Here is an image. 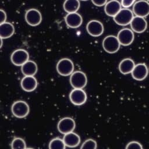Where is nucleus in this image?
<instances>
[{
	"instance_id": "1",
	"label": "nucleus",
	"mask_w": 149,
	"mask_h": 149,
	"mask_svg": "<svg viewBox=\"0 0 149 149\" xmlns=\"http://www.w3.org/2000/svg\"><path fill=\"white\" fill-rule=\"evenodd\" d=\"M11 111L12 114L17 118H23L27 116L29 113V106L28 104L22 100L16 101L12 105Z\"/></svg>"
},
{
	"instance_id": "2",
	"label": "nucleus",
	"mask_w": 149,
	"mask_h": 149,
	"mask_svg": "<svg viewBox=\"0 0 149 149\" xmlns=\"http://www.w3.org/2000/svg\"><path fill=\"white\" fill-rule=\"evenodd\" d=\"M133 17V12L130 9L123 8L113 16V20L118 25L127 26L130 23Z\"/></svg>"
},
{
	"instance_id": "3",
	"label": "nucleus",
	"mask_w": 149,
	"mask_h": 149,
	"mask_svg": "<svg viewBox=\"0 0 149 149\" xmlns=\"http://www.w3.org/2000/svg\"><path fill=\"white\" fill-rule=\"evenodd\" d=\"M120 44L117 37L109 35L105 37L102 41V47L105 51L109 54H114L118 51Z\"/></svg>"
},
{
	"instance_id": "4",
	"label": "nucleus",
	"mask_w": 149,
	"mask_h": 149,
	"mask_svg": "<svg viewBox=\"0 0 149 149\" xmlns=\"http://www.w3.org/2000/svg\"><path fill=\"white\" fill-rule=\"evenodd\" d=\"M69 80L73 88H83L87 83V76L81 71L73 72L70 74Z\"/></svg>"
},
{
	"instance_id": "5",
	"label": "nucleus",
	"mask_w": 149,
	"mask_h": 149,
	"mask_svg": "<svg viewBox=\"0 0 149 149\" xmlns=\"http://www.w3.org/2000/svg\"><path fill=\"white\" fill-rule=\"evenodd\" d=\"M56 70L58 73L63 76L70 75L74 70V64L69 58H62L56 64Z\"/></svg>"
},
{
	"instance_id": "6",
	"label": "nucleus",
	"mask_w": 149,
	"mask_h": 149,
	"mask_svg": "<svg viewBox=\"0 0 149 149\" xmlns=\"http://www.w3.org/2000/svg\"><path fill=\"white\" fill-rule=\"evenodd\" d=\"M25 20L28 24L31 26L39 25L42 21V15L40 12L35 8L28 9L25 13Z\"/></svg>"
},
{
	"instance_id": "7",
	"label": "nucleus",
	"mask_w": 149,
	"mask_h": 149,
	"mask_svg": "<svg viewBox=\"0 0 149 149\" xmlns=\"http://www.w3.org/2000/svg\"><path fill=\"white\" fill-rule=\"evenodd\" d=\"M29 59L28 52L23 49H18L14 51L10 56L12 63L16 66H22Z\"/></svg>"
},
{
	"instance_id": "8",
	"label": "nucleus",
	"mask_w": 149,
	"mask_h": 149,
	"mask_svg": "<svg viewBox=\"0 0 149 149\" xmlns=\"http://www.w3.org/2000/svg\"><path fill=\"white\" fill-rule=\"evenodd\" d=\"M70 102L75 105H81L87 101V94L83 88H74L69 94Z\"/></svg>"
},
{
	"instance_id": "9",
	"label": "nucleus",
	"mask_w": 149,
	"mask_h": 149,
	"mask_svg": "<svg viewBox=\"0 0 149 149\" xmlns=\"http://www.w3.org/2000/svg\"><path fill=\"white\" fill-rule=\"evenodd\" d=\"M76 127L74 120L70 117H65L61 119L57 125L58 131L62 134H66L73 132Z\"/></svg>"
},
{
	"instance_id": "10",
	"label": "nucleus",
	"mask_w": 149,
	"mask_h": 149,
	"mask_svg": "<svg viewBox=\"0 0 149 149\" xmlns=\"http://www.w3.org/2000/svg\"><path fill=\"white\" fill-rule=\"evenodd\" d=\"M117 38L120 45L127 46L130 45L134 38L133 31L128 28L121 29L118 33Z\"/></svg>"
},
{
	"instance_id": "11",
	"label": "nucleus",
	"mask_w": 149,
	"mask_h": 149,
	"mask_svg": "<svg viewBox=\"0 0 149 149\" xmlns=\"http://www.w3.org/2000/svg\"><path fill=\"white\" fill-rule=\"evenodd\" d=\"M133 12L137 16L145 17L149 15V2L146 0L136 2L133 6Z\"/></svg>"
},
{
	"instance_id": "12",
	"label": "nucleus",
	"mask_w": 149,
	"mask_h": 149,
	"mask_svg": "<svg viewBox=\"0 0 149 149\" xmlns=\"http://www.w3.org/2000/svg\"><path fill=\"white\" fill-rule=\"evenodd\" d=\"M87 33L93 37H98L104 32L103 24L97 20H92L88 22L86 26Z\"/></svg>"
},
{
	"instance_id": "13",
	"label": "nucleus",
	"mask_w": 149,
	"mask_h": 149,
	"mask_svg": "<svg viewBox=\"0 0 149 149\" xmlns=\"http://www.w3.org/2000/svg\"><path fill=\"white\" fill-rule=\"evenodd\" d=\"M148 73V69L147 65L144 63L135 65L131 72L132 77L138 81L143 80L146 78Z\"/></svg>"
},
{
	"instance_id": "14",
	"label": "nucleus",
	"mask_w": 149,
	"mask_h": 149,
	"mask_svg": "<svg viewBox=\"0 0 149 149\" xmlns=\"http://www.w3.org/2000/svg\"><path fill=\"white\" fill-rule=\"evenodd\" d=\"M65 21L69 27L76 29L81 25L83 19L79 13L77 12H73L69 13L66 15Z\"/></svg>"
},
{
	"instance_id": "15",
	"label": "nucleus",
	"mask_w": 149,
	"mask_h": 149,
	"mask_svg": "<svg viewBox=\"0 0 149 149\" xmlns=\"http://www.w3.org/2000/svg\"><path fill=\"white\" fill-rule=\"evenodd\" d=\"M130 24L132 30L137 33H143L147 27V23L144 17L140 16L133 17Z\"/></svg>"
},
{
	"instance_id": "16",
	"label": "nucleus",
	"mask_w": 149,
	"mask_h": 149,
	"mask_svg": "<svg viewBox=\"0 0 149 149\" xmlns=\"http://www.w3.org/2000/svg\"><path fill=\"white\" fill-rule=\"evenodd\" d=\"M21 87L22 89L27 92H31L36 90L38 83L34 76H25L21 80Z\"/></svg>"
},
{
	"instance_id": "17",
	"label": "nucleus",
	"mask_w": 149,
	"mask_h": 149,
	"mask_svg": "<svg viewBox=\"0 0 149 149\" xmlns=\"http://www.w3.org/2000/svg\"><path fill=\"white\" fill-rule=\"evenodd\" d=\"M121 3L117 0H111L105 5V12L111 17L115 16L122 9Z\"/></svg>"
},
{
	"instance_id": "18",
	"label": "nucleus",
	"mask_w": 149,
	"mask_h": 149,
	"mask_svg": "<svg viewBox=\"0 0 149 149\" xmlns=\"http://www.w3.org/2000/svg\"><path fill=\"white\" fill-rule=\"evenodd\" d=\"M63 140L66 147L70 148L78 146L80 143V137L79 135L73 132L65 134Z\"/></svg>"
},
{
	"instance_id": "19",
	"label": "nucleus",
	"mask_w": 149,
	"mask_h": 149,
	"mask_svg": "<svg viewBox=\"0 0 149 149\" xmlns=\"http://www.w3.org/2000/svg\"><path fill=\"white\" fill-rule=\"evenodd\" d=\"M21 70L24 76H34L38 70L37 63L33 61H27L21 66Z\"/></svg>"
},
{
	"instance_id": "20",
	"label": "nucleus",
	"mask_w": 149,
	"mask_h": 149,
	"mask_svg": "<svg viewBox=\"0 0 149 149\" xmlns=\"http://www.w3.org/2000/svg\"><path fill=\"white\" fill-rule=\"evenodd\" d=\"M135 66L134 62L131 58H125L120 61L119 64V70L123 74L131 73Z\"/></svg>"
},
{
	"instance_id": "21",
	"label": "nucleus",
	"mask_w": 149,
	"mask_h": 149,
	"mask_svg": "<svg viewBox=\"0 0 149 149\" xmlns=\"http://www.w3.org/2000/svg\"><path fill=\"white\" fill-rule=\"evenodd\" d=\"M15 33L14 26L9 22H4L0 24V37L6 39L12 37Z\"/></svg>"
},
{
	"instance_id": "22",
	"label": "nucleus",
	"mask_w": 149,
	"mask_h": 149,
	"mask_svg": "<svg viewBox=\"0 0 149 149\" xmlns=\"http://www.w3.org/2000/svg\"><path fill=\"white\" fill-rule=\"evenodd\" d=\"M80 6L79 0H65L63 5L64 10L68 13L76 12Z\"/></svg>"
},
{
	"instance_id": "23",
	"label": "nucleus",
	"mask_w": 149,
	"mask_h": 149,
	"mask_svg": "<svg viewBox=\"0 0 149 149\" xmlns=\"http://www.w3.org/2000/svg\"><path fill=\"white\" fill-rule=\"evenodd\" d=\"M66 146L63 139L56 137L52 139L49 143V148L50 149H65Z\"/></svg>"
},
{
	"instance_id": "24",
	"label": "nucleus",
	"mask_w": 149,
	"mask_h": 149,
	"mask_svg": "<svg viewBox=\"0 0 149 149\" xmlns=\"http://www.w3.org/2000/svg\"><path fill=\"white\" fill-rule=\"evenodd\" d=\"M11 148L13 149H25L26 144L25 141L20 137H15L11 143Z\"/></svg>"
},
{
	"instance_id": "25",
	"label": "nucleus",
	"mask_w": 149,
	"mask_h": 149,
	"mask_svg": "<svg viewBox=\"0 0 149 149\" xmlns=\"http://www.w3.org/2000/svg\"><path fill=\"white\" fill-rule=\"evenodd\" d=\"M97 147V142L92 139H88L86 140L80 147L81 149H96Z\"/></svg>"
},
{
	"instance_id": "26",
	"label": "nucleus",
	"mask_w": 149,
	"mask_h": 149,
	"mask_svg": "<svg viewBox=\"0 0 149 149\" xmlns=\"http://www.w3.org/2000/svg\"><path fill=\"white\" fill-rule=\"evenodd\" d=\"M126 149H143V147L142 145L136 141H133L129 142L125 147Z\"/></svg>"
},
{
	"instance_id": "27",
	"label": "nucleus",
	"mask_w": 149,
	"mask_h": 149,
	"mask_svg": "<svg viewBox=\"0 0 149 149\" xmlns=\"http://www.w3.org/2000/svg\"><path fill=\"white\" fill-rule=\"evenodd\" d=\"M136 1V0H122L121 1V5L125 8H129Z\"/></svg>"
},
{
	"instance_id": "28",
	"label": "nucleus",
	"mask_w": 149,
	"mask_h": 149,
	"mask_svg": "<svg viewBox=\"0 0 149 149\" xmlns=\"http://www.w3.org/2000/svg\"><path fill=\"white\" fill-rule=\"evenodd\" d=\"M93 4L97 6H102L106 4L107 0H91Z\"/></svg>"
},
{
	"instance_id": "29",
	"label": "nucleus",
	"mask_w": 149,
	"mask_h": 149,
	"mask_svg": "<svg viewBox=\"0 0 149 149\" xmlns=\"http://www.w3.org/2000/svg\"><path fill=\"white\" fill-rule=\"evenodd\" d=\"M6 20V12L3 9H0V24L5 22Z\"/></svg>"
},
{
	"instance_id": "30",
	"label": "nucleus",
	"mask_w": 149,
	"mask_h": 149,
	"mask_svg": "<svg viewBox=\"0 0 149 149\" xmlns=\"http://www.w3.org/2000/svg\"><path fill=\"white\" fill-rule=\"evenodd\" d=\"M3 45V41H2V38L1 37H0V49L1 48L2 46Z\"/></svg>"
},
{
	"instance_id": "31",
	"label": "nucleus",
	"mask_w": 149,
	"mask_h": 149,
	"mask_svg": "<svg viewBox=\"0 0 149 149\" xmlns=\"http://www.w3.org/2000/svg\"><path fill=\"white\" fill-rule=\"evenodd\" d=\"M80 1H87V0H80Z\"/></svg>"
},
{
	"instance_id": "32",
	"label": "nucleus",
	"mask_w": 149,
	"mask_h": 149,
	"mask_svg": "<svg viewBox=\"0 0 149 149\" xmlns=\"http://www.w3.org/2000/svg\"><path fill=\"white\" fill-rule=\"evenodd\" d=\"M148 72H149V69H148Z\"/></svg>"
}]
</instances>
